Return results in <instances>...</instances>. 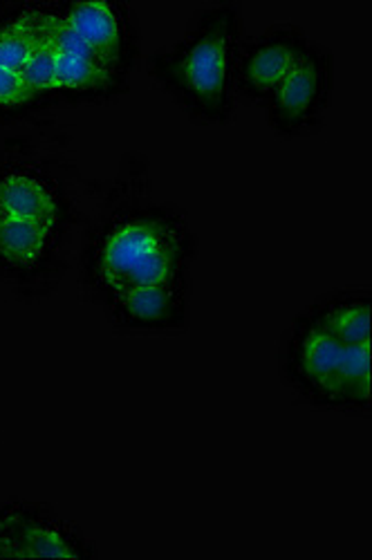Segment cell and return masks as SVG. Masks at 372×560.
<instances>
[{
  "label": "cell",
  "mask_w": 372,
  "mask_h": 560,
  "mask_svg": "<svg viewBox=\"0 0 372 560\" xmlns=\"http://www.w3.org/2000/svg\"><path fill=\"white\" fill-rule=\"evenodd\" d=\"M5 5H8V3H3V0H0V12H3V10H5Z\"/></svg>",
  "instance_id": "cell-14"
},
{
  "label": "cell",
  "mask_w": 372,
  "mask_h": 560,
  "mask_svg": "<svg viewBox=\"0 0 372 560\" xmlns=\"http://www.w3.org/2000/svg\"><path fill=\"white\" fill-rule=\"evenodd\" d=\"M45 30L53 66L57 104H100L128 92L130 79L111 70L88 45L63 23L55 0H45Z\"/></svg>",
  "instance_id": "cell-7"
},
{
  "label": "cell",
  "mask_w": 372,
  "mask_h": 560,
  "mask_svg": "<svg viewBox=\"0 0 372 560\" xmlns=\"http://www.w3.org/2000/svg\"><path fill=\"white\" fill-rule=\"evenodd\" d=\"M95 209L79 231L77 276L83 296L104 305L147 285L191 288L198 236L177 205L158 200L149 160L128 153L113 179L90 191Z\"/></svg>",
  "instance_id": "cell-1"
},
{
  "label": "cell",
  "mask_w": 372,
  "mask_h": 560,
  "mask_svg": "<svg viewBox=\"0 0 372 560\" xmlns=\"http://www.w3.org/2000/svg\"><path fill=\"white\" fill-rule=\"evenodd\" d=\"M77 231L0 220V283L23 301L57 294L72 267Z\"/></svg>",
  "instance_id": "cell-5"
},
{
  "label": "cell",
  "mask_w": 372,
  "mask_h": 560,
  "mask_svg": "<svg viewBox=\"0 0 372 560\" xmlns=\"http://www.w3.org/2000/svg\"><path fill=\"white\" fill-rule=\"evenodd\" d=\"M370 343L348 346L301 312L278 346L283 384L307 406L370 412Z\"/></svg>",
  "instance_id": "cell-4"
},
{
  "label": "cell",
  "mask_w": 372,
  "mask_h": 560,
  "mask_svg": "<svg viewBox=\"0 0 372 560\" xmlns=\"http://www.w3.org/2000/svg\"><path fill=\"white\" fill-rule=\"evenodd\" d=\"M97 545L50 506L30 500L0 504V558H97Z\"/></svg>",
  "instance_id": "cell-8"
},
{
  "label": "cell",
  "mask_w": 372,
  "mask_h": 560,
  "mask_svg": "<svg viewBox=\"0 0 372 560\" xmlns=\"http://www.w3.org/2000/svg\"><path fill=\"white\" fill-rule=\"evenodd\" d=\"M303 312L348 346L370 343L372 294L368 288L330 290L312 301Z\"/></svg>",
  "instance_id": "cell-13"
},
{
  "label": "cell",
  "mask_w": 372,
  "mask_h": 560,
  "mask_svg": "<svg viewBox=\"0 0 372 560\" xmlns=\"http://www.w3.org/2000/svg\"><path fill=\"white\" fill-rule=\"evenodd\" d=\"M335 90V55L328 45L310 40L305 52L263 104L265 119L278 137L314 132L330 108Z\"/></svg>",
  "instance_id": "cell-6"
},
{
  "label": "cell",
  "mask_w": 372,
  "mask_h": 560,
  "mask_svg": "<svg viewBox=\"0 0 372 560\" xmlns=\"http://www.w3.org/2000/svg\"><path fill=\"white\" fill-rule=\"evenodd\" d=\"M310 40L294 23H276L252 38H243L234 72L236 100L263 106L305 52Z\"/></svg>",
  "instance_id": "cell-11"
},
{
  "label": "cell",
  "mask_w": 372,
  "mask_h": 560,
  "mask_svg": "<svg viewBox=\"0 0 372 560\" xmlns=\"http://www.w3.org/2000/svg\"><path fill=\"white\" fill-rule=\"evenodd\" d=\"M90 184L53 121L0 137V220L81 231Z\"/></svg>",
  "instance_id": "cell-3"
},
{
  "label": "cell",
  "mask_w": 372,
  "mask_h": 560,
  "mask_svg": "<svg viewBox=\"0 0 372 560\" xmlns=\"http://www.w3.org/2000/svg\"><path fill=\"white\" fill-rule=\"evenodd\" d=\"M243 5L216 0L194 12L184 36L147 59L149 74L194 121L220 126L236 113L234 72Z\"/></svg>",
  "instance_id": "cell-2"
},
{
  "label": "cell",
  "mask_w": 372,
  "mask_h": 560,
  "mask_svg": "<svg viewBox=\"0 0 372 560\" xmlns=\"http://www.w3.org/2000/svg\"><path fill=\"white\" fill-rule=\"evenodd\" d=\"M36 52V0L0 12V121H21L45 110L32 83Z\"/></svg>",
  "instance_id": "cell-10"
},
{
  "label": "cell",
  "mask_w": 372,
  "mask_h": 560,
  "mask_svg": "<svg viewBox=\"0 0 372 560\" xmlns=\"http://www.w3.org/2000/svg\"><path fill=\"white\" fill-rule=\"evenodd\" d=\"M111 325L126 335H177L191 323V288L147 285L102 305Z\"/></svg>",
  "instance_id": "cell-12"
},
{
  "label": "cell",
  "mask_w": 372,
  "mask_h": 560,
  "mask_svg": "<svg viewBox=\"0 0 372 560\" xmlns=\"http://www.w3.org/2000/svg\"><path fill=\"white\" fill-rule=\"evenodd\" d=\"M63 23L111 70L130 79L142 57V30L121 0H55Z\"/></svg>",
  "instance_id": "cell-9"
}]
</instances>
